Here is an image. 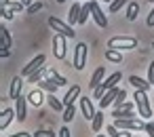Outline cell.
Wrapping results in <instances>:
<instances>
[{"mask_svg": "<svg viewBox=\"0 0 154 137\" xmlns=\"http://www.w3.org/2000/svg\"><path fill=\"white\" fill-rule=\"evenodd\" d=\"M108 47L116 49V51H131V49H137V38L135 36H114L108 40Z\"/></svg>", "mask_w": 154, "mask_h": 137, "instance_id": "cell-1", "label": "cell"}, {"mask_svg": "<svg viewBox=\"0 0 154 137\" xmlns=\"http://www.w3.org/2000/svg\"><path fill=\"white\" fill-rule=\"evenodd\" d=\"M135 108L139 110V118H150L152 116V108H150V101H148V95L143 89H135Z\"/></svg>", "mask_w": 154, "mask_h": 137, "instance_id": "cell-2", "label": "cell"}, {"mask_svg": "<svg viewBox=\"0 0 154 137\" xmlns=\"http://www.w3.org/2000/svg\"><path fill=\"white\" fill-rule=\"evenodd\" d=\"M49 26L57 32V34H63L66 38H74V28L70 26V23H66V21H61V19H57V17H49Z\"/></svg>", "mask_w": 154, "mask_h": 137, "instance_id": "cell-3", "label": "cell"}, {"mask_svg": "<svg viewBox=\"0 0 154 137\" xmlns=\"http://www.w3.org/2000/svg\"><path fill=\"white\" fill-rule=\"evenodd\" d=\"M87 53H89V47L85 42H78L76 44V51H74V59H72V63H74L76 70H82L87 65Z\"/></svg>", "mask_w": 154, "mask_h": 137, "instance_id": "cell-4", "label": "cell"}, {"mask_svg": "<svg viewBox=\"0 0 154 137\" xmlns=\"http://www.w3.org/2000/svg\"><path fill=\"white\" fill-rule=\"evenodd\" d=\"M114 126H116V129H120V131H141V129H146V124H143L139 118H133V120L116 118V120H114Z\"/></svg>", "mask_w": 154, "mask_h": 137, "instance_id": "cell-5", "label": "cell"}, {"mask_svg": "<svg viewBox=\"0 0 154 137\" xmlns=\"http://www.w3.org/2000/svg\"><path fill=\"white\" fill-rule=\"evenodd\" d=\"M89 2H91V13H93L95 23H97L99 28H108V19H106L103 11L99 9V2H97V0H89Z\"/></svg>", "mask_w": 154, "mask_h": 137, "instance_id": "cell-6", "label": "cell"}, {"mask_svg": "<svg viewBox=\"0 0 154 137\" xmlns=\"http://www.w3.org/2000/svg\"><path fill=\"white\" fill-rule=\"evenodd\" d=\"M66 36L63 34H55V38H53V53H55V57L57 59H63L66 57Z\"/></svg>", "mask_w": 154, "mask_h": 137, "instance_id": "cell-7", "label": "cell"}, {"mask_svg": "<svg viewBox=\"0 0 154 137\" xmlns=\"http://www.w3.org/2000/svg\"><path fill=\"white\" fill-rule=\"evenodd\" d=\"M45 59H47V57H45L42 53H40V55H36V57H34V59H32V61L21 70V76H30V74H34L36 70H40V68L45 65Z\"/></svg>", "mask_w": 154, "mask_h": 137, "instance_id": "cell-8", "label": "cell"}, {"mask_svg": "<svg viewBox=\"0 0 154 137\" xmlns=\"http://www.w3.org/2000/svg\"><path fill=\"white\" fill-rule=\"evenodd\" d=\"M118 93H120V87H114V89L106 91V95L99 99V110H106L108 105H112V103H114V99L118 97Z\"/></svg>", "mask_w": 154, "mask_h": 137, "instance_id": "cell-9", "label": "cell"}, {"mask_svg": "<svg viewBox=\"0 0 154 137\" xmlns=\"http://www.w3.org/2000/svg\"><path fill=\"white\" fill-rule=\"evenodd\" d=\"M15 112H17V120H19V122L26 120V116H28V97L19 95V97L15 99Z\"/></svg>", "mask_w": 154, "mask_h": 137, "instance_id": "cell-10", "label": "cell"}, {"mask_svg": "<svg viewBox=\"0 0 154 137\" xmlns=\"http://www.w3.org/2000/svg\"><path fill=\"white\" fill-rule=\"evenodd\" d=\"M80 110H82V114H85V118L87 120H93L95 118V108H93V101L89 99V97H80Z\"/></svg>", "mask_w": 154, "mask_h": 137, "instance_id": "cell-11", "label": "cell"}, {"mask_svg": "<svg viewBox=\"0 0 154 137\" xmlns=\"http://www.w3.org/2000/svg\"><path fill=\"white\" fill-rule=\"evenodd\" d=\"M0 116H2V120H0V129L5 131V129H9V124L13 122V118H17V112L11 110V108H7V110H2Z\"/></svg>", "mask_w": 154, "mask_h": 137, "instance_id": "cell-12", "label": "cell"}, {"mask_svg": "<svg viewBox=\"0 0 154 137\" xmlns=\"http://www.w3.org/2000/svg\"><path fill=\"white\" fill-rule=\"evenodd\" d=\"M78 97H80V87H78V84H72V89H68V93H66V97H63L66 108H68V105H72Z\"/></svg>", "mask_w": 154, "mask_h": 137, "instance_id": "cell-13", "label": "cell"}, {"mask_svg": "<svg viewBox=\"0 0 154 137\" xmlns=\"http://www.w3.org/2000/svg\"><path fill=\"white\" fill-rule=\"evenodd\" d=\"M21 76H15L13 80H11V89H9V97L11 99H17L19 95H21Z\"/></svg>", "mask_w": 154, "mask_h": 137, "instance_id": "cell-14", "label": "cell"}, {"mask_svg": "<svg viewBox=\"0 0 154 137\" xmlns=\"http://www.w3.org/2000/svg\"><path fill=\"white\" fill-rule=\"evenodd\" d=\"M80 9H82V5H78V2H74V5L70 7V11H68V23H70V26L78 23V17H80Z\"/></svg>", "mask_w": 154, "mask_h": 137, "instance_id": "cell-15", "label": "cell"}, {"mask_svg": "<svg viewBox=\"0 0 154 137\" xmlns=\"http://www.w3.org/2000/svg\"><path fill=\"white\" fill-rule=\"evenodd\" d=\"M11 44H13L11 32L2 26V28H0V49H11Z\"/></svg>", "mask_w": 154, "mask_h": 137, "instance_id": "cell-16", "label": "cell"}, {"mask_svg": "<svg viewBox=\"0 0 154 137\" xmlns=\"http://www.w3.org/2000/svg\"><path fill=\"white\" fill-rule=\"evenodd\" d=\"M42 101H45V97H42V93H40V87H38V89H34V91L28 95V103H32L34 108H40V105H42Z\"/></svg>", "mask_w": 154, "mask_h": 137, "instance_id": "cell-17", "label": "cell"}, {"mask_svg": "<svg viewBox=\"0 0 154 137\" xmlns=\"http://www.w3.org/2000/svg\"><path fill=\"white\" fill-rule=\"evenodd\" d=\"M112 116H114V118H122V120H133V118H137V116L133 114V110H127V108H116V110L112 112Z\"/></svg>", "mask_w": 154, "mask_h": 137, "instance_id": "cell-18", "label": "cell"}, {"mask_svg": "<svg viewBox=\"0 0 154 137\" xmlns=\"http://www.w3.org/2000/svg\"><path fill=\"white\" fill-rule=\"evenodd\" d=\"M120 78H122V74L120 72H114V74H110L106 80H103V87L110 91V89H114V87H118V82H120Z\"/></svg>", "mask_w": 154, "mask_h": 137, "instance_id": "cell-19", "label": "cell"}, {"mask_svg": "<svg viewBox=\"0 0 154 137\" xmlns=\"http://www.w3.org/2000/svg\"><path fill=\"white\" fill-rule=\"evenodd\" d=\"M129 82H131L135 89H143V91H148V89L152 87L150 80H143V78H139V76H129Z\"/></svg>", "mask_w": 154, "mask_h": 137, "instance_id": "cell-20", "label": "cell"}, {"mask_svg": "<svg viewBox=\"0 0 154 137\" xmlns=\"http://www.w3.org/2000/svg\"><path fill=\"white\" fill-rule=\"evenodd\" d=\"M103 74H106V70H103V68H97V70L93 72V76H91L89 87H91V89H95L97 84H101V82H103Z\"/></svg>", "mask_w": 154, "mask_h": 137, "instance_id": "cell-21", "label": "cell"}, {"mask_svg": "<svg viewBox=\"0 0 154 137\" xmlns=\"http://www.w3.org/2000/svg\"><path fill=\"white\" fill-rule=\"evenodd\" d=\"M38 87H40V89H45V91H49V93H55L59 84L49 76V78H45V80H38Z\"/></svg>", "mask_w": 154, "mask_h": 137, "instance_id": "cell-22", "label": "cell"}, {"mask_svg": "<svg viewBox=\"0 0 154 137\" xmlns=\"http://www.w3.org/2000/svg\"><path fill=\"white\" fill-rule=\"evenodd\" d=\"M106 59L112 61V63H120V61H122V55H120V51L108 47V49H106Z\"/></svg>", "mask_w": 154, "mask_h": 137, "instance_id": "cell-23", "label": "cell"}, {"mask_svg": "<svg viewBox=\"0 0 154 137\" xmlns=\"http://www.w3.org/2000/svg\"><path fill=\"white\" fill-rule=\"evenodd\" d=\"M101 126H103V112L99 110V112L95 114V118L91 120V129H93V133H99Z\"/></svg>", "mask_w": 154, "mask_h": 137, "instance_id": "cell-24", "label": "cell"}, {"mask_svg": "<svg viewBox=\"0 0 154 137\" xmlns=\"http://www.w3.org/2000/svg\"><path fill=\"white\" fill-rule=\"evenodd\" d=\"M137 13H139V5L137 2H129L127 5V19L129 21H135L137 19Z\"/></svg>", "mask_w": 154, "mask_h": 137, "instance_id": "cell-25", "label": "cell"}, {"mask_svg": "<svg viewBox=\"0 0 154 137\" xmlns=\"http://www.w3.org/2000/svg\"><path fill=\"white\" fill-rule=\"evenodd\" d=\"M47 99H49V105H51L53 110H57V112H59V110H66V103H63V101H59V99L55 97V93H51Z\"/></svg>", "mask_w": 154, "mask_h": 137, "instance_id": "cell-26", "label": "cell"}, {"mask_svg": "<svg viewBox=\"0 0 154 137\" xmlns=\"http://www.w3.org/2000/svg\"><path fill=\"white\" fill-rule=\"evenodd\" d=\"M89 13H91V2L82 5V9H80V17H78V23H80V26H85V23H87V19H89Z\"/></svg>", "mask_w": 154, "mask_h": 137, "instance_id": "cell-27", "label": "cell"}, {"mask_svg": "<svg viewBox=\"0 0 154 137\" xmlns=\"http://www.w3.org/2000/svg\"><path fill=\"white\" fill-rule=\"evenodd\" d=\"M45 74H49V72H47V68L42 65L40 70H36L34 74H30V76H28V80H30V82H38V80H42V76H45Z\"/></svg>", "mask_w": 154, "mask_h": 137, "instance_id": "cell-28", "label": "cell"}, {"mask_svg": "<svg viewBox=\"0 0 154 137\" xmlns=\"http://www.w3.org/2000/svg\"><path fill=\"white\" fill-rule=\"evenodd\" d=\"M125 5H129V0H112L110 2V13H118Z\"/></svg>", "mask_w": 154, "mask_h": 137, "instance_id": "cell-29", "label": "cell"}, {"mask_svg": "<svg viewBox=\"0 0 154 137\" xmlns=\"http://www.w3.org/2000/svg\"><path fill=\"white\" fill-rule=\"evenodd\" d=\"M49 76H51V78H53V80H55V82H57L59 87H66V84H68V80H66L63 76H59V74H57L55 70H49Z\"/></svg>", "mask_w": 154, "mask_h": 137, "instance_id": "cell-30", "label": "cell"}, {"mask_svg": "<svg viewBox=\"0 0 154 137\" xmlns=\"http://www.w3.org/2000/svg\"><path fill=\"white\" fill-rule=\"evenodd\" d=\"M125 99H127V91H125V89H120L118 97H116V99H114V103H112V105H114V110H116V108H120V105L125 103Z\"/></svg>", "mask_w": 154, "mask_h": 137, "instance_id": "cell-31", "label": "cell"}, {"mask_svg": "<svg viewBox=\"0 0 154 137\" xmlns=\"http://www.w3.org/2000/svg\"><path fill=\"white\" fill-rule=\"evenodd\" d=\"M74 114H76V110H74V105H68V108L63 110V122H70V120L74 118Z\"/></svg>", "mask_w": 154, "mask_h": 137, "instance_id": "cell-32", "label": "cell"}, {"mask_svg": "<svg viewBox=\"0 0 154 137\" xmlns=\"http://www.w3.org/2000/svg\"><path fill=\"white\" fill-rule=\"evenodd\" d=\"M0 15H2V17L9 21V19H13V17H15V11H13L11 7H2V9H0Z\"/></svg>", "mask_w": 154, "mask_h": 137, "instance_id": "cell-33", "label": "cell"}, {"mask_svg": "<svg viewBox=\"0 0 154 137\" xmlns=\"http://www.w3.org/2000/svg\"><path fill=\"white\" fill-rule=\"evenodd\" d=\"M42 7H45L42 2H32V5H30V7H28L26 11H28V15H34V13H38V11H40Z\"/></svg>", "mask_w": 154, "mask_h": 137, "instance_id": "cell-34", "label": "cell"}, {"mask_svg": "<svg viewBox=\"0 0 154 137\" xmlns=\"http://www.w3.org/2000/svg\"><path fill=\"white\" fill-rule=\"evenodd\" d=\"M106 133H108V137H118L120 129H116L114 124H108V126H106Z\"/></svg>", "mask_w": 154, "mask_h": 137, "instance_id": "cell-35", "label": "cell"}, {"mask_svg": "<svg viewBox=\"0 0 154 137\" xmlns=\"http://www.w3.org/2000/svg\"><path fill=\"white\" fill-rule=\"evenodd\" d=\"M34 137H55V133L53 131H36Z\"/></svg>", "mask_w": 154, "mask_h": 137, "instance_id": "cell-36", "label": "cell"}, {"mask_svg": "<svg viewBox=\"0 0 154 137\" xmlns=\"http://www.w3.org/2000/svg\"><path fill=\"white\" fill-rule=\"evenodd\" d=\"M148 80L154 84V61L150 63V68H148Z\"/></svg>", "mask_w": 154, "mask_h": 137, "instance_id": "cell-37", "label": "cell"}, {"mask_svg": "<svg viewBox=\"0 0 154 137\" xmlns=\"http://www.w3.org/2000/svg\"><path fill=\"white\" fill-rule=\"evenodd\" d=\"M146 23H148L150 28H154V9L150 11V15H148V19H146Z\"/></svg>", "mask_w": 154, "mask_h": 137, "instance_id": "cell-38", "label": "cell"}, {"mask_svg": "<svg viewBox=\"0 0 154 137\" xmlns=\"http://www.w3.org/2000/svg\"><path fill=\"white\" fill-rule=\"evenodd\" d=\"M146 131L150 137H154V122H146Z\"/></svg>", "mask_w": 154, "mask_h": 137, "instance_id": "cell-39", "label": "cell"}, {"mask_svg": "<svg viewBox=\"0 0 154 137\" xmlns=\"http://www.w3.org/2000/svg\"><path fill=\"white\" fill-rule=\"evenodd\" d=\"M59 137H70V129L68 126H61L59 129Z\"/></svg>", "mask_w": 154, "mask_h": 137, "instance_id": "cell-40", "label": "cell"}, {"mask_svg": "<svg viewBox=\"0 0 154 137\" xmlns=\"http://www.w3.org/2000/svg\"><path fill=\"white\" fill-rule=\"evenodd\" d=\"M9 137H30V133H26V131H19V133H15V135H9Z\"/></svg>", "mask_w": 154, "mask_h": 137, "instance_id": "cell-41", "label": "cell"}, {"mask_svg": "<svg viewBox=\"0 0 154 137\" xmlns=\"http://www.w3.org/2000/svg\"><path fill=\"white\" fill-rule=\"evenodd\" d=\"M9 55H11V51H9V49H0V57H2V59H5V57H9Z\"/></svg>", "mask_w": 154, "mask_h": 137, "instance_id": "cell-42", "label": "cell"}, {"mask_svg": "<svg viewBox=\"0 0 154 137\" xmlns=\"http://www.w3.org/2000/svg\"><path fill=\"white\" fill-rule=\"evenodd\" d=\"M19 2H23V5H26V9H28V7L32 5V0H19Z\"/></svg>", "mask_w": 154, "mask_h": 137, "instance_id": "cell-43", "label": "cell"}, {"mask_svg": "<svg viewBox=\"0 0 154 137\" xmlns=\"http://www.w3.org/2000/svg\"><path fill=\"white\" fill-rule=\"evenodd\" d=\"M11 5V0H2V7H9Z\"/></svg>", "mask_w": 154, "mask_h": 137, "instance_id": "cell-44", "label": "cell"}, {"mask_svg": "<svg viewBox=\"0 0 154 137\" xmlns=\"http://www.w3.org/2000/svg\"><path fill=\"white\" fill-rule=\"evenodd\" d=\"M99 2H110V0H99Z\"/></svg>", "mask_w": 154, "mask_h": 137, "instance_id": "cell-45", "label": "cell"}, {"mask_svg": "<svg viewBox=\"0 0 154 137\" xmlns=\"http://www.w3.org/2000/svg\"><path fill=\"white\" fill-rule=\"evenodd\" d=\"M57 2H59V5H61V2H66V0H57Z\"/></svg>", "mask_w": 154, "mask_h": 137, "instance_id": "cell-46", "label": "cell"}, {"mask_svg": "<svg viewBox=\"0 0 154 137\" xmlns=\"http://www.w3.org/2000/svg\"><path fill=\"white\" fill-rule=\"evenodd\" d=\"M148 2H152V5H154V0H148Z\"/></svg>", "mask_w": 154, "mask_h": 137, "instance_id": "cell-47", "label": "cell"}, {"mask_svg": "<svg viewBox=\"0 0 154 137\" xmlns=\"http://www.w3.org/2000/svg\"><path fill=\"white\" fill-rule=\"evenodd\" d=\"M133 137H139V135H133Z\"/></svg>", "mask_w": 154, "mask_h": 137, "instance_id": "cell-48", "label": "cell"}, {"mask_svg": "<svg viewBox=\"0 0 154 137\" xmlns=\"http://www.w3.org/2000/svg\"><path fill=\"white\" fill-rule=\"evenodd\" d=\"M152 49H154V42H152Z\"/></svg>", "mask_w": 154, "mask_h": 137, "instance_id": "cell-49", "label": "cell"}, {"mask_svg": "<svg viewBox=\"0 0 154 137\" xmlns=\"http://www.w3.org/2000/svg\"><path fill=\"white\" fill-rule=\"evenodd\" d=\"M97 137H103V135H97Z\"/></svg>", "mask_w": 154, "mask_h": 137, "instance_id": "cell-50", "label": "cell"}, {"mask_svg": "<svg viewBox=\"0 0 154 137\" xmlns=\"http://www.w3.org/2000/svg\"><path fill=\"white\" fill-rule=\"evenodd\" d=\"M152 87H154V84H152Z\"/></svg>", "mask_w": 154, "mask_h": 137, "instance_id": "cell-51", "label": "cell"}]
</instances>
